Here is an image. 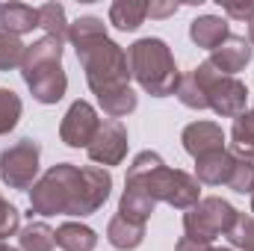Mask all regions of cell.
<instances>
[{"instance_id":"cell-1","label":"cell","mask_w":254,"mask_h":251,"mask_svg":"<svg viewBox=\"0 0 254 251\" xmlns=\"http://www.w3.org/2000/svg\"><path fill=\"white\" fill-rule=\"evenodd\" d=\"M113 192V175L101 166H51L30 189V210L39 216H92Z\"/></svg>"},{"instance_id":"cell-2","label":"cell","mask_w":254,"mask_h":251,"mask_svg":"<svg viewBox=\"0 0 254 251\" xmlns=\"http://www.w3.org/2000/svg\"><path fill=\"white\" fill-rule=\"evenodd\" d=\"M68 42L86 71V83L98 101L130 89V63L122 45L107 36V24L95 15H83L68 27Z\"/></svg>"},{"instance_id":"cell-3","label":"cell","mask_w":254,"mask_h":251,"mask_svg":"<svg viewBox=\"0 0 254 251\" xmlns=\"http://www.w3.org/2000/svg\"><path fill=\"white\" fill-rule=\"evenodd\" d=\"M125 187L148 195L154 204L163 201L175 210H190L201 201V184L181 169H169L157 151H142L133 157Z\"/></svg>"},{"instance_id":"cell-4","label":"cell","mask_w":254,"mask_h":251,"mask_svg":"<svg viewBox=\"0 0 254 251\" xmlns=\"http://www.w3.org/2000/svg\"><path fill=\"white\" fill-rule=\"evenodd\" d=\"M21 77L39 104H60L68 89V77L63 68V42L45 36L27 45L21 60Z\"/></svg>"},{"instance_id":"cell-5","label":"cell","mask_w":254,"mask_h":251,"mask_svg":"<svg viewBox=\"0 0 254 251\" xmlns=\"http://www.w3.org/2000/svg\"><path fill=\"white\" fill-rule=\"evenodd\" d=\"M127 63L133 80L154 98H169L178 92L181 83V71L172 57V48L163 39H139L127 48Z\"/></svg>"},{"instance_id":"cell-6","label":"cell","mask_w":254,"mask_h":251,"mask_svg":"<svg viewBox=\"0 0 254 251\" xmlns=\"http://www.w3.org/2000/svg\"><path fill=\"white\" fill-rule=\"evenodd\" d=\"M192 74H195V80H198L201 89H204L207 110H213V113L222 116V119H237V116L246 113L249 89H246L243 80L219 74L210 63H201L198 68H192Z\"/></svg>"},{"instance_id":"cell-7","label":"cell","mask_w":254,"mask_h":251,"mask_svg":"<svg viewBox=\"0 0 254 251\" xmlns=\"http://www.w3.org/2000/svg\"><path fill=\"white\" fill-rule=\"evenodd\" d=\"M234 222H237V210L225 198L210 195V198H201L195 207L184 213V237L213 243L216 237H225Z\"/></svg>"},{"instance_id":"cell-8","label":"cell","mask_w":254,"mask_h":251,"mask_svg":"<svg viewBox=\"0 0 254 251\" xmlns=\"http://www.w3.org/2000/svg\"><path fill=\"white\" fill-rule=\"evenodd\" d=\"M42 145L36 139H21L0 151V178L9 189H33L39 178Z\"/></svg>"},{"instance_id":"cell-9","label":"cell","mask_w":254,"mask_h":251,"mask_svg":"<svg viewBox=\"0 0 254 251\" xmlns=\"http://www.w3.org/2000/svg\"><path fill=\"white\" fill-rule=\"evenodd\" d=\"M98 127H101V119H98L95 107L89 101H74L68 107V113L63 116L60 139L68 148H89L95 133H98Z\"/></svg>"},{"instance_id":"cell-10","label":"cell","mask_w":254,"mask_h":251,"mask_svg":"<svg viewBox=\"0 0 254 251\" xmlns=\"http://www.w3.org/2000/svg\"><path fill=\"white\" fill-rule=\"evenodd\" d=\"M89 151V160L98 163V166H119L127 154V130L122 122L116 119H104L92 145L86 148Z\"/></svg>"},{"instance_id":"cell-11","label":"cell","mask_w":254,"mask_h":251,"mask_svg":"<svg viewBox=\"0 0 254 251\" xmlns=\"http://www.w3.org/2000/svg\"><path fill=\"white\" fill-rule=\"evenodd\" d=\"M184 151L190 154L192 160H204L216 151H225V133L216 122H192L184 127L181 133Z\"/></svg>"},{"instance_id":"cell-12","label":"cell","mask_w":254,"mask_h":251,"mask_svg":"<svg viewBox=\"0 0 254 251\" xmlns=\"http://www.w3.org/2000/svg\"><path fill=\"white\" fill-rule=\"evenodd\" d=\"M207 63L213 65L219 74L234 77V74H240L246 65L252 63V42H249L246 36H228V39L210 54Z\"/></svg>"},{"instance_id":"cell-13","label":"cell","mask_w":254,"mask_h":251,"mask_svg":"<svg viewBox=\"0 0 254 251\" xmlns=\"http://www.w3.org/2000/svg\"><path fill=\"white\" fill-rule=\"evenodd\" d=\"M234 163H237V154L231 151H216L204 160H195V181L207 187H228Z\"/></svg>"},{"instance_id":"cell-14","label":"cell","mask_w":254,"mask_h":251,"mask_svg":"<svg viewBox=\"0 0 254 251\" xmlns=\"http://www.w3.org/2000/svg\"><path fill=\"white\" fill-rule=\"evenodd\" d=\"M228 36H231L228 21L219 18V15H198V18L190 24V39L198 45V48L210 51V54H213Z\"/></svg>"},{"instance_id":"cell-15","label":"cell","mask_w":254,"mask_h":251,"mask_svg":"<svg viewBox=\"0 0 254 251\" xmlns=\"http://www.w3.org/2000/svg\"><path fill=\"white\" fill-rule=\"evenodd\" d=\"M36 27H39V9L27 3H0V30L21 39L24 33H33Z\"/></svg>"},{"instance_id":"cell-16","label":"cell","mask_w":254,"mask_h":251,"mask_svg":"<svg viewBox=\"0 0 254 251\" xmlns=\"http://www.w3.org/2000/svg\"><path fill=\"white\" fill-rule=\"evenodd\" d=\"M107 240H110L113 249L133 251L145 243V225H136V222H127L122 216H116V219H110V225H107Z\"/></svg>"},{"instance_id":"cell-17","label":"cell","mask_w":254,"mask_h":251,"mask_svg":"<svg viewBox=\"0 0 254 251\" xmlns=\"http://www.w3.org/2000/svg\"><path fill=\"white\" fill-rule=\"evenodd\" d=\"M57 246L63 251H95L98 246V234L89 225L80 222H65L57 228Z\"/></svg>"},{"instance_id":"cell-18","label":"cell","mask_w":254,"mask_h":251,"mask_svg":"<svg viewBox=\"0 0 254 251\" xmlns=\"http://www.w3.org/2000/svg\"><path fill=\"white\" fill-rule=\"evenodd\" d=\"M145 18H148V3H142V0H116L110 6V24L125 33L139 30Z\"/></svg>"},{"instance_id":"cell-19","label":"cell","mask_w":254,"mask_h":251,"mask_svg":"<svg viewBox=\"0 0 254 251\" xmlns=\"http://www.w3.org/2000/svg\"><path fill=\"white\" fill-rule=\"evenodd\" d=\"M231 145H234V154H237L240 160L254 163V107L234 119V127H231Z\"/></svg>"},{"instance_id":"cell-20","label":"cell","mask_w":254,"mask_h":251,"mask_svg":"<svg viewBox=\"0 0 254 251\" xmlns=\"http://www.w3.org/2000/svg\"><path fill=\"white\" fill-rule=\"evenodd\" d=\"M154 201L148 198V195H142V192H136V189H127L122 192V201H119V216L127 219V222H136V225H145L148 219H151V213H154Z\"/></svg>"},{"instance_id":"cell-21","label":"cell","mask_w":254,"mask_h":251,"mask_svg":"<svg viewBox=\"0 0 254 251\" xmlns=\"http://www.w3.org/2000/svg\"><path fill=\"white\" fill-rule=\"evenodd\" d=\"M21 251H54L57 249V231L45 222H33L27 228H21Z\"/></svg>"},{"instance_id":"cell-22","label":"cell","mask_w":254,"mask_h":251,"mask_svg":"<svg viewBox=\"0 0 254 251\" xmlns=\"http://www.w3.org/2000/svg\"><path fill=\"white\" fill-rule=\"evenodd\" d=\"M39 27H42L51 39L65 42L71 24L65 21V9L60 6V3H45V6H39Z\"/></svg>"},{"instance_id":"cell-23","label":"cell","mask_w":254,"mask_h":251,"mask_svg":"<svg viewBox=\"0 0 254 251\" xmlns=\"http://www.w3.org/2000/svg\"><path fill=\"white\" fill-rule=\"evenodd\" d=\"M24 51H27V45H24L18 36H12V33H6V30H0V71L21 68Z\"/></svg>"},{"instance_id":"cell-24","label":"cell","mask_w":254,"mask_h":251,"mask_svg":"<svg viewBox=\"0 0 254 251\" xmlns=\"http://www.w3.org/2000/svg\"><path fill=\"white\" fill-rule=\"evenodd\" d=\"M225 237L231 240L234 249L254 251V216H249V213H237V222L231 225V231H228Z\"/></svg>"},{"instance_id":"cell-25","label":"cell","mask_w":254,"mask_h":251,"mask_svg":"<svg viewBox=\"0 0 254 251\" xmlns=\"http://www.w3.org/2000/svg\"><path fill=\"white\" fill-rule=\"evenodd\" d=\"M21 110H24L21 98L12 89H0V136L15 130L18 119H21Z\"/></svg>"},{"instance_id":"cell-26","label":"cell","mask_w":254,"mask_h":251,"mask_svg":"<svg viewBox=\"0 0 254 251\" xmlns=\"http://www.w3.org/2000/svg\"><path fill=\"white\" fill-rule=\"evenodd\" d=\"M228 189H234V192H240V195H252V189H254V163L237 157L234 172H231V178H228Z\"/></svg>"},{"instance_id":"cell-27","label":"cell","mask_w":254,"mask_h":251,"mask_svg":"<svg viewBox=\"0 0 254 251\" xmlns=\"http://www.w3.org/2000/svg\"><path fill=\"white\" fill-rule=\"evenodd\" d=\"M18 231H21V213L15 204H9L0 195V240L6 243V237H15Z\"/></svg>"},{"instance_id":"cell-28","label":"cell","mask_w":254,"mask_h":251,"mask_svg":"<svg viewBox=\"0 0 254 251\" xmlns=\"http://www.w3.org/2000/svg\"><path fill=\"white\" fill-rule=\"evenodd\" d=\"M222 9H225L228 18H237V21H252L254 18V0H246V3L228 0V3H222Z\"/></svg>"},{"instance_id":"cell-29","label":"cell","mask_w":254,"mask_h":251,"mask_svg":"<svg viewBox=\"0 0 254 251\" xmlns=\"http://www.w3.org/2000/svg\"><path fill=\"white\" fill-rule=\"evenodd\" d=\"M181 6L178 3H148V15L151 18H169V15H175Z\"/></svg>"},{"instance_id":"cell-30","label":"cell","mask_w":254,"mask_h":251,"mask_svg":"<svg viewBox=\"0 0 254 251\" xmlns=\"http://www.w3.org/2000/svg\"><path fill=\"white\" fill-rule=\"evenodd\" d=\"M213 246L210 243H201V240H192V237H181L175 251H210Z\"/></svg>"},{"instance_id":"cell-31","label":"cell","mask_w":254,"mask_h":251,"mask_svg":"<svg viewBox=\"0 0 254 251\" xmlns=\"http://www.w3.org/2000/svg\"><path fill=\"white\" fill-rule=\"evenodd\" d=\"M249 42H252V48H254V18L249 21Z\"/></svg>"},{"instance_id":"cell-32","label":"cell","mask_w":254,"mask_h":251,"mask_svg":"<svg viewBox=\"0 0 254 251\" xmlns=\"http://www.w3.org/2000/svg\"><path fill=\"white\" fill-rule=\"evenodd\" d=\"M0 251H18V249H12L9 243H3V240H0Z\"/></svg>"},{"instance_id":"cell-33","label":"cell","mask_w":254,"mask_h":251,"mask_svg":"<svg viewBox=\"0 0 254 251\" xmlns=\"http://www.w3.org/2000/svg\"><path fill=\"white\" fill-rule=\"evenodd\" d=\"M252 216H254V189H252Z\"/></svg>"},{"instance_id":"cell-34","label":"cell","mask_w":254,"mask_h":251,"mask_svg":"<svg viewBox=\"0 0 254 251\" xmlns=\"http://www.w3.org/2000/svg\"><path fill=\"white\" fill-rule=\"evenodd\" d=\"M210 251H234V249H210Z\"/></svg>"}]
</instances>
